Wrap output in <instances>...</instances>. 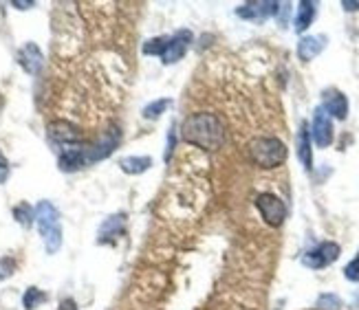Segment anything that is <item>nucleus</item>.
I'll return each mask as SVG.
<instances>
[{
  "instance_id": "obj_1",
  "label": "nucleus",
  "mask_w": 359,
  "mask_h": 310,
  "mask_svg": "<svg viewBox=\"0 0 359 310\" xmlns=\"http://www.w3.org/2000/svg\"><path fill=\"white\" fill-rule=\"evenodd\" d=\"M181 137L188 144L207 152H216L225 144V128L220 119L212 112H197L190 115L181 125Z\"/></svg>"
},
{
  "instance_id": "obj_2",
  "label": "nucleus",
  "mask_w": 359,
  "mask_h": 310,
  "mask_svg": "<svg viewBox=\"0 0 359 310\" xmlns=\"http://www.w3.org/2000/svg\"><path fill=\"white\" fill-rule=\"evenodd\" d=\"M192 38L194 36H192V31H188V29H181L172 36L153 38L144 45V53L146 55H159L163 64H176L178 60H183Z\"/></svg>"
},
{
  "instance_id": "obj_3",
  "label": "nucleus",
  "mask_w": 359,
  "mask_h": 310,
  "mask_svg": "<svg viewBox=\"0 0 359 310\" xmlns=\"http://www.w3.org/2000/svg\"><path fill=\"white\" fill-rule=\"evenodd\" d=\"M36 222H38V231L43 235L47 253L53 256L58 253L62 247V227H60V211L55 209L53 203L43 201L36 207Z\"/></svg>"
},
{
  "instance_id": "obj_4",
  "label": "nucleus",
  "mask_w": 359,
  "mask_h": 310,
  "mask_svg": "<svg viewBox=\"0 0 359 310\" xmlns=\"http://www.w3.org/2000/svg\"><path fill=\"white\" fill-rule=\"evenodd\" d=\"M250 157L262 170H273L287 161V146L275 137H260L250 144Z\"/></svg>"
},
{
  "instance_id": "obj_5",
  "label": "nucleus",
  "mask_w": 359,
  "mask_h": 310,
  "mask_svg": "<svg viewBox=\"0 0 359 310\" xmlns=\"http://www.w3.org/2000/svg\"><path fill=\"white\" fill-rule=\"evenodd\" d=\"M256 207L260 211L262 220H265L269 227H280L287 218V205L278 199L275 194H258L256 196Z\"/></svg>"
},
{
  "instance_id": "obj_6",
  "label": "nucleus",
  "mask_w": 359,
  "mask_h": 310,
  "mask_svg": "<svg viewBox=\"0 0 359 310\" xmlns=\"http://www.w3.org/2000/svg\"><path fill=\"white\" fill-rule=\"evenodd\" d=\"M339 253H342L339 245H335V242H322V245H317L315 249L305 253L302 264L309 266V269H324V266L333 264L339 258Z\"/></svg>"
},
{
  "instance_id": "obj_7",
  "label": "nucleus",
  "mask_w": 359,
  "mask_h": 310,
  "mask_svg": "<svg viewBox=\"0 0 359 310\" xmlns=\"http://www.w3.org/2000/svg\"><path fill=\"white\" fill-rule=\"evenodd\" d=\"M309 134L315 141L317 148H328L330 144H333V123H330V117L326 115V110L322 106L315 110Z\"/></svg>"
},
{
  "instance_id": "obj_8",
  "label": "nucleus",
  "mask_w": 359,
  "mask_h": 310,
  "mask_svg": "<svg viewBox=\"0 0 359 310\" xmlns=\"http://www.w3.org/2000/svg\"><path fill=\"white\" fill-rule=\"evenodd\" d=\"M119 130L115 128H110L106 130L100 139H98V144H95L93 148H86V159L89 163H95V161H102L106 157H110V154L115 152L117 144H119Z\"/></svg>"
},
{
  "instance_id": "obj_9",
  "label": "nucleus",
  "mask_w": 359,
  "mask_h": 310,
  "mask_svg": "<svg viewBox=\"0 0 359 310\" xmlns=\"http://www.w3.org/2000/svg\"><path fill=\"white\" fill-rule=\"evenodd\" d=\"M89 163L86 159V150L84 148H79V146H66L62 152H60V170L62 172H77L82 170Z\"/></svg>"
},
{
  "instance_id": "obj_10",
  "label": "nucleus",
  "mask_w": 359,
  "mask_h": 310,
  "mask_svg": "<svg viewBox=\"0 0 359 310\" xmlns=\"http://www.w3.org/2000/svg\"><path fill=\"white\" fill-rule=\"evenodd\" d=\"M49 137L51 141H55V144L60 146H73L79 141V130L75 128V125H71L68 121H51L49 123Z\"/></svg>"
},
{
  "instance_id": "obj_11",
  "label": "nucleus",
  "mask_w": 359,
  "mask_h": 310,
  "mask_svg": "<svg viewBox=\"0 0 359 310\" xmlns=\"http://www.w3.org/2000/svg\"><path fill=\"white\" fill-rule=\"evenodd\" d=\"M322 108L326 110L328 117H335V119H346L349 117V100H346V95H342L335 88H330V91L324 93Z\"/></svg>"
},
{
  "instance_id": "obj_12",
  "label": "nucleus",
  "mask_w": 359,
  "mask_h": 310,
  "mask_svg": "<svg viewBox=\"0 0 359 310\" xmlns=\"http://www.w3.org/2000/svg\"><path fill=\"white\" fill-rule=\"evenodd\" d=\"M43 51H40L33 42H29V45H24L20 51H18V62L20 66L26 70L29 75H38L40 68H43Z\"/></svg>"
},
{
  "instance_id": "obj_13",
  "label": "nucleus",
  "mask_w": 359,
  "mask_h": 310,
  "mask_svg": "<svg viewBox=\"0 0 359 310\" xmlns=\"http://www.w3.org/2000/svg\"><path fill=\"white\" fill-rule=\"evenodd\" d=\"M123 229H126V214H115L104 220V224L100 227V238L98 242L102 245H108V242H115L117 238L123 233Z\"/></svg>"
},
{
  "instance_id": "obj_14",
  "label": "nucleus",
  "mask_w": 359,
  "mask_h": 310,
  "mask_svg": "<svg viewBox=\"0 0 359 310\" xmlns=\"http://www.w3.org/2000/svg\"><path fill=\"white\" fill-rule=\"evenodd\" d=\"M278 3H247V5H243V7H238L236 9V13L240 18H245V20H265V18H269V16H273L275 11H278Z\"/></svg>"
},
{
  "instance_id": "obj_15",
  "label": "nucleus",
  "mask_w": 359,
  "mask_h": 310,
  "mask_svg": "<svg viewBox=\"0 0 359 310\" xmlns=\"http://www.w3.org/2000/svg\"><path fill=\"white\" fill-rule=\"evenodd\" d=\"M326 47V38L324 36H309V38H302L300 45H298V55L300 60L311 62L315 55H320L322 49Z\"/></svg>"
},
{
  "instance_id": "obj_16",
  "label": "nucleus",
  "mask_w": 359,
  "mask_h": 310,
  "mask_svg": "<svg viewBox=\"0 0 359 310\" xmlns=\"http://www.w3.org/2000/svg\"><path fill=\"white\" fill-rule=\"evenodd\" d=\"M298 157L302 165L311 170L313 167V154H311V134H309V125L300 123V132H298Z\"/></svg>"
},
{
  "instance_id": "obj_17",
  "label": "nucleus",
  "mask_w": 359,
  "mask_h": 310,
  "mask_svg": "<svg viewBox=\"0 0 359 310\" xmlns=\"http://www.w3.org/2000/svg\"><path fill=\"white\" fill-rule=\"evenodd\" d=\"M119 167L126 174H144V172H148L150 167H153V159L150 157H123L121 161H119Z\"/></svg>"
},
{
  "instance_id": "obj_18",
  "label": "nucleus",
  "mask_w": 359,
  "mask_h": 310,
  "mask_svg": "<svg viewBox=\"0 0 359 310\" xmlns=\"http://www.w3.org/2000/svg\"><path fill=\"white\" fill-rule=\"evenodd\" d=\"M315 18V3H309V0H302L300 7H298V16H296V31L302 33L307 31L311 22Z\"/></svg>"
},
{
  "instance_id": "obj_19",
  "label": "nucleus",
  "mask_w": 359,
  "mask_h": 310,
  "mask_svg": "<svg viewBox=\"0 0 359 310\" xmlns=\"http://www.w3.org/2000/svg\"><path fill=\"white\" fill-rule=\"evenodd\" d=\"M45 302H47V293H43L36 286H29V288H26V293L22 295V306L26 310H36L40 304H45Z\"/></svg>"
},
{
  "instance_id": "obj_20",
  "label": "nucleus",
  "mask_w": 359,
  "mask_h": 310,
  "mask_svg": "<svg viewBox=\"0 0 359 310\" xmlns=\"http://www.w3.org/2000/svg\"><path fill=\"white\" fill-rule=\"evenodd\" d=\"M13 218H16L22 227H31L33 220H36V211L26 203H22V205H18L16 209H13Z\"/></svg>"
},
{
  "instance_id": "obj_21",
  "label": "nucleus",
  "mask_w": 359,
  "mask_h": 310,
  "mask_svg": "<svg viewBox=\"0 0 359 310\" xmlns=\"http://www.w3.org/2000/svg\"><path fill=\"white\" fill-rule=\"evenodd\" d=\"M168 106H170V100H157V102L148 104L144 108V117L146 119H157V117L163 115V110H168Z\"/></svg>"
},
{
  "instance_id": "obj_22",
  "label": "nucleus",
  "mask_w": 359,
  "mask_h": 310,
  "mask_svg": "<svg viewBox=\"0 0 359 310\" xmlns=\"http://www.w3.org/2000/svg\"><path fill=\"white\" fill-rule=\"evenodd\" d=\"M16 271V260L13 258H3L0 260V279H7Z\"/></svg>"
},
{
  "instance_id": "obj_23",
  "label": "nucleus",
  "mask_w": 359,
  "mask_h": 310,
  "mask_svg": "<svg viewBox=\"0 0 359 310\" xmlns=\"http://www.w3.org/2000/svg\"><path fill=\"white\" fill-rule=\"evenodd\" d=\"M344 275H346V279H351V281H359V253L346 269H344Z\"/></svg>"
},
{
  "instance_id": "obj_24",
  "label": "nucleus",
  "mask_w": 359,
  "mask_h": 310,
  "mask_svg": "<svg viewBox=\"0 0 359 310\" xmlns=\"http://www.w3.org/2000/svg\"><path fill=\"white\" fill-rule=\"evenodd\" d=\"M317 306H320V308H330V310H335L337 306H339V300L335 297V295H322V297H320V302H317Z\"/></svg>"
},
{
  "instance_id": "obj_25",
  "label": "nucleus",
  "mask_w": 359,
  "mask_h": 310,
  "mask_svg": "<svg viewBox=\"0 0 359 310\" xmlns=\"http://www.w3.org/2000/svg\"><path fill=\"white\" fill-rule=\"evenodd\" d=\"M9 178V161L5 159V154L0 152V183H5Z\"/></svg>"
},
{
  "instance_id": "obj_26",
  "label": "nucleus",
  "mask_w": 359,
  "mask_h": 310,
  "mask_svg": "<svg viewBox=\"0 0 359 310\" xmlns=\"http://www.w3.org/2000/svg\"><path fill=\"white\" fill-rule=\"evenodd\" d=\"M174 144H176V132H174V128H172L170 134H168V150H165V161H170L172 152H174Z\"/></svg>"
},
{
  "instance_id": "obj_27",
  "label": "nucleus",
  "mask_w": 359,
  "mask_h": 310,
  "mask_svg": "<svg viewBox=\"0 0 359 310\" xmlns=\"http://www.w3.org/2000/svg\"><path fill=\"white\" fill-rule=\"evenodd\" d=\"M58 310H77V306H75L73 300H62V304H60Z\"/></svg>"
},
{
  "instance_id": "obj_28",
  "label": "nucleus",
  "mask_w": 359,
  "mask_h": 310,
  "mask_svg": "<svg viewBox=\"0 0 359 310\" xmlns=\"http://www.w3.org/2000/svg\"><path fill=\"white\" fill-rule=\"evenodd\" d=\"M344 9H346V11H355V9H359V0H357V3H351V0H344Z\"/></svg>"
},
{
  "instance_id": "obj_29",
  "label": "nucleus",
  "mask_w": 359,
  "mask_h": 310,
  "mask_svg": "<svg viewBox=\"0 0 359 310\" xmlns=\"http://www.w3.org/2000/svg\"><path fill=\"white\" fill-rule=\"evenodd\" d=\"M11 5H13V7H18V9H29V7H33V3H20V0H13Z\"/></svg>"
}]
</instances>
